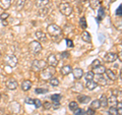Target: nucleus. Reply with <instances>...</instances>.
Listing matches in <instances>:
<instances>
[{"label":"nucleus","instance_id":"nucleus-23","mask_svg":"<svg viewBox=\"0 0 122 115\" xmlns=\"http://www.w3.org/2000/svg\"><path fill=\"white\" fill-rule=\"evenodd\" d=\"M81 39H82V41L86 42V43H91L92 37H91V35H90V33L86 31V32H83V33L81 34Z\"/></svg>","mask_w":122,"mask_h":115},{"label":"nucleus","instance_id":"nucleus-31","mask_svg":"<svg viewBox=\"0 0 122 115\" xmlns=\"http://www.w3.org/2000/svg\"><path fill=\"white\" fill-rule=\"evenodd\" d=\"M49 83H50V85L53 86V87L59 86V79L56 78H51L50 79H49Z\"/></svg>","mask_w":122,"mask_h":115},{"label":"nucleus","instance_id":"nucleus-37","mask_svg":"<svg viewBox=\"0 0 122 115\" xmlns=\"http://www.w3.org/2000/svg\"><path fill=\"white\" fill-rule=\"evenodd\" d=\"M116 106H117L116 109H117L118 115H122V103H121V102H118Z\"/></svg>","mask_w":122,"mask_h":115},{"label":"nucleus","instance_id":"nucleus-44","mask_svg":"<svg viewBox=\"0 0 122 115\" xmlns=\"http://www.w3.org/2000/svg\"><path fill=\"white\" fill-rule=\"evenodd\" d=\"M86 115H95V110H93V109H91V108H89L86 110Z\"/></svg>","mask_w":122,"mask_h":115},{"label":"nucleus","instance_id":"nucleus-26","mask_svg":"<svg viewBox=\"0 0 122 115\" xmlns=\"http://www.w3.org/2000/svg\"><path fill=\"white\" fill-rule=\"evenodd\" d=\"M61 95L59 94H54V95H52L51 96V100L53 101V103L54 104H59V102L61 101Z\"/></svg>","mask_w":122,"mask_h":115},{"label":"nucleus","instance_id":"nucleus-38","mask_svg":"<svg viewBox=\"0 0 122 115\" xmlns=\"http://www.w3.org/2000/svg\"><path fill=\"white\" fill-rule=\"evenodd\" d=\"M74 115H85V110L81 108H76L74 110Z\"/></svg>","mask_w":122,"mask_h":115},{"label":"nucleus","instance_id":"nucleus-53","mask_svg":"<svg viewBox=\"0 0 122 115\" xmlns=\"http://www.w3.org/2000/svg\"><path fill=\"white\" fill-rule=\"evenodd\" d=\"M2 115H9V114H4V113H3V114H2Z\"/></svg>","mask_w":122,"mask_h":115},{"label":"nucleus","instance_id":"nucleus-46","mask_svg":"<svg viewBox=\"0 0 122 115\" xmlns=\"http://www.w3.org/2000/svg\"><path fill=\"white\" fill-rule=\"evenodd\" d=\"M25 103L26 104H34V100L33 99H30V98H26L25 99Z\"/></svg>","mask_w":122,"mask_h":115},{"label":"nucleus","instance_id":"nucleus-19","mask_svg":"<svg viewBox=\"0 0 122 115\" xmlns=\"http://www.w3.org/2000/svg\"><path fill=\"white\" fill-rule=\"evenodd\" d=\"M32 86H33V84H32V82H30V80H24V82H22V84H21V89H22V91L26 92V91L30 90Z\"/></svg>","mask_w":122,"mask_h":115},{"label":"nucleus","instance_id":"nucleus-8","mask_svg":"<svg viewBox=\"0 0 122 115\" xmlns=\"http://www.w3.org/2000/svg\"><path fill=\"white\" fill-rule=\"evenodd\" d=\"M46 62H47V64L50 65V66L55 67V66H57V64H58V59H57V57H56L55 54H50L48 56Z\"/></svg>","mask_w":122,"mask_h":115},{"label":"nucleus","instance_id":"nucleus-48","mask_svg":"<svg viewBox=\"0 0 122 115\" xmlns=\"http://www.w3.org/2000/svg\"><path fill=\"white\" fill-rule=\"evenodd\" d=\"M119 59H120V60H122V53H121V52L119 53Z\"/></svg>","mask_w":122,"mask_h":115},{"label":"nucleus","instance_id":"nucleus-39","mask_svg":"<svg viewBox=\"0 0 122 115\" xmlns=\"http://www.w3.org/2000/svg\"><path fill=\"white\" fill-rule=\"evenodd\" d=\"M8 17H9V14L7 13V12H3V13H1V15H0V20H1L2 21H6Z\"/></svg>","mask_w":122,"mask_h":115},{"label":"nucleus","instance_id":"nucleus-21","mask_svg":"<svg viewBox=\"0 0 122 115\" xmlns=\"http://www.w3.org/2000/svg\"><path fill=\"white\" fill-rule=\"evenodd\" d=\"M77 100H78L79 103H81V104H86V103H89L91 101V97L90 96H86V95L79 96V97L77 98Z\"/></svg>","mask_w":122,"mask_h":115},{"label":"nucleus","instance_id":"nucleus-45","mask_svg":"<svg viewBox=\"0 0 122 115\" xmlns=\"http://www.w3.org/2000/svg\"><path fill=\"white\" fill-rule=\"evenodd\" d=\"M66 44H67V46H68V47H70V48H72V47H73V43H72V41L71 40H66Z\"/></svg>","mask_w":122,"mask_h":115},{"label":"nucleus","instance_id":"nucleus-2","mask_svg":"<svg viewBox=\"0 0 122 115\" xmlns=\"http://www.w3.org/2000/svg\"><path fill=\"white\" fill-rule=\"evenodd\" d=\"M47 66H48V64L45 60H34L33 63H32V69L35 72L42 71Z\"/></svg>","mask_w":122,"mask_h":115},{"label":"nucleus","instance_id":"nucleus-40","mask_svg":"<svg viewBox=\"0 0 122 115\" xmlns=\"http://www.w3.org/2000/svg\"><path fill=\"white\" fill-rule=\"evenodd\" d=\"M34 105L36 106V108H40V107H42V102L39 99H35L34 100Z\"/></svg>","mask_w":122,"mask_h":115},{"label":"nucleus","instance_id":"nucleus-20","mask_svg":"<svg viewBox=\"0 0 122 115\" xmlns=\"http://www.w3.org/2000/svg\"><path fill=\"white\" fill-rule=\"evenodd\" d=\"M12 0H0V7L2 9H8L11 5Z\"/></svg>","mask_w":122,"mask_h":115},{"label":"nucleus","instance_id":"nucleus-42","mask_svg":"<svg viewBox=\"0 0 122 115\" xmlns=\"http://www.w3.org/2000/svg\"><path fill=\"white\" fill-rule=\"evenodd\" d=\"M60 56L62 57V58H64V59H67V58H69V52H66V51H64V52H62L60 54Z\"/></svg>","mask_w":122,"mask_h":115},{"label":"nucleus","instance_id":"nucleus-47","mask_svg":"<svg viewBox=\"0 0 122 115\" xmlns=\"http://www.w3.org/2000/svg\"><path fill=\"white\" fill-rule=\"evenodd\" d=\"M116 14H117V15H119V16H121V15H122V13H121V5L117 8V10H116Z\"/></svg>","mask_w":122,"mask_h":115},{"label":"nucleus","instance_id":"nucleus-29","mask_svg":"<svg viewBox=\"0 0 122 115\" xmlns=\"http://www.w3.org/2000/svg\"><path fill=\"white\" fill-rule=\"evenodd\" d=\"M49 4V0H36V5L38 7H44Z\"/></svg>","mask_w":122,"mask_h":115},{"label":"nucleus","instance_id":"nucleus-16","mask_svg":"<svg viewBox=\"0 0 122 115\" xmlns=\"http://www.w3.org/2000/svg\"><path fill=\"white\" fill-rule=\"evenodd\" d=\"M97 87H98V83L95 82L94 79H92V80H86V88L87 90H94V89H96Z\"/></svg>","mask_w":122,"mask_h":115},{"label":"nucleus","instance_id":"nucleus-22","mask_svg":"<svg viewBox=\"0 0 122 115\" xmlns=\"http://www.w3.org/2000/svg\"><path fill=\"white\" fill-rule=\"evenodd\" d=\"M25 0H15V8L17 10H21L25 7Z\"/></svg>","mask_w":122,"mask_h":115},{"label":"nucleus","instance_id":"nucleus-35","mask_svg":"<svg viewBox=\"0 0 122 115\" xmlns=\"http://www.w3.org/2000/svg\"><path fill=\"white\" fill-rule=\"evenodd\" d=\"M35 93L36 94H46L48 93V90L47 89H41V88H37L35 90Z\"/></svg>","mask_w":122,"mask_h":115},{"label":"nucleus","instance_id":"nucleus-14","mask_svg":"<svg viewBox=\"0 0 122 115\" xmlns=\"http://www.w3.org/2000/svg\"><path fill=\"white\" fill-rule=\"evenodd\" d=\"M72 74H73L74 78L76 79H81L82 76H83V70L81 69V68H74V69H72Z\"/></svg>","mask_w":122,"mask_h":115},{"label":"nucleus","instance_id":"nucleus-50","mask_svg":"<svg viewBox=\"0 0 122 115\" xmlns=\"http://www.w3.org/2000/svg\"><path fill=\"white\" fill-rule=\"evenodd\" d=\"M2 114H3V113H2V111H1V110H0V115H2Z\"/></svg>","mask_w":122,"mask_h":115},{"label":"nucleus","instance_id":"nucleus-12","mask_svg":"<svg viewBox=\"0 0 122 115\" xmlns=\"http://www.w3.org/2000/svg\"><path fill=\"white\" fill-rule=\"evenodd\" d=\"M105 71H106V67L104 66V65H99V66L97 67H95L93 68V72H94V74H98V75H103L105 73Z\"/></svg>","mask_w":122,"mask_h":115},{"label":"nucleus","instance_id":"nucleus-9","mask_svg":"<svg viewBox=\"0 0 122 115\" xmlns=\"http://www.w3.org/2000/svg\"><path fill=\"white\" fill-rule=\"evenodd\" d=\"M117 58H118V55L116 54V53L110 52V53H107V54L105 55L104 60L106 61V62H108V63H111V62H114V61H116Z\"/></svg>","mask_w":122,"mask_h":115},{"label":"nucleus","instance_id":"nucleus-25","mask_svg":"<svg viewBox=\"0 0 122 115\" xmlns=\"http://www.w3.org/2000/svg\"><path fill=\"white\" fill-rule=\"evenodd\" d=\"M89 2H90V5L93 9L98 8L101 4V0H89Z\"/></svg>","mask_w":122,"mask_h":115},{"label":"nucleus","instance_id":"nucleus-15","mask_svg":"<svg viewBox=\"0 0 122 115\" xmlns=\"http://www.w3.org/2000/svg\"><path fill=\"white\" fill-rule=\"evenodd\" d=\"M118 103V100H117V97H115V96H110V97L107 99V104H108V106L110 107H116Z\"/></svg>","mask_w":122,"mask_h":115},{"label":"nucleus","instance_id":"nucleus-43","mask_svg":"<svg viewBox=\"0 0 122 115\" xmlns=\"http://www.w3.org/2000/svg\"><path fill=\"white\" fill-rule=\"evenodd\" d=\"M43 106H44V108H45L46 110H49V109H51L52 104H51L50 102H45L44 104H43Z\"/></svg>","mask_w":122,"mask_h":115},{"label":"nucleus","instance_id":"nucleus-10","mask_svg":"<svg viewBox=\"0 0 122 115\" xmlns=\"http://www.w3.org/2000/svg\"><path fill=\"white\" fill-rule=\"evenodd\" d=\"M35 36L37 38L38 42H42V43H45L47 42V36L44 32H41V31H38V32L35 33Z\"/></svg>","mask_w":122,"mask_h":115},{"label":"nucleus","instance_id":"nucleus-24","mask_svg":"<svg viewBox=\"0 0 122 115\" xmlns=\"http://www.w3.org/2000/svg\"><path fill=\"white\" fill-rule=\"evenodd\" d=\"M104 16H105V9H104V7H103V6H100V8H99V10H98V15H97L98 21L103 20Z\"/></svg>","mask_w":122,"mask_h":115},{"label":"nucleus","instance_id":"nucleus-52","mask_svg":"<svg viewBox=\"0 0 122 115\" xmlns=\"http://www.w3.org/2000/svg\"><path fill=\"white\" fill-rule=\"evenodd\" d=\"M1 55H2V54H1V51H0V58H1Z\"/></svg>","mask_w":122,"mask_h":115},{"label":"nucleus","instance_id":"nucleus-51","mask_svg":"<svg viewBox=\"0 0 122 115\" xmlns=\"http://www.w3.org/2000/svg\"><path fill=\"white\" fill-rule=\"evenodd\" d=\"M110 1H111V2H114V1H116V0H110Z\"/></svg>","mask_w":122,"mask_h":115},{"label":"nucleus","instance_id":"nucleus-41","mask_svg":"<svg viewBox=\"0 0 122 115\" xmlns=\"http://www.w3.org/2000/svg\"><path fill=\"white\" fill-rule=\"evenodd\" d=\"M99 65H101V61L99 60V59H96V60H94V61H93V63H92V67L95 68V67L99 66Z\"/></svg>","mask_w":122,"mask_h":115},{"label":"nucleus","instance_id":"nucleus-11","mask_svg":"<svg viewBox=\"0 0 122 115\" xmlns=\"http://www.w3.org/2000/svg\"><path fill=\"white\" fill-rule=\"evenodd\" d=\"M17 86H18V84L14 78H9L6 82V87H7V89H9V90H15L17 88Z\"/></svg>","mask_w":122,"mask_h":115},{"label":"nucleus","instance_id":"nucleus-33","mask_svg":"<svg viewBox=\"0 0 122 115\" xmlns=\"http://www.w3.org/2000/svg\"><path fill=\"white\" fill-rule=\"evenodd\" d=\"M94 78H95V74H94L93 71H89V72H86V73L85 74L86 80H92V79H94Z\"/></svg>","mask_w":122,"mask_h":115},{"label":"nucleus","instance_id":"nucleus-5","mask_svg":"<svg viewBox=\"0 0 122 115\" xmlns=\"http://www.w3.org/2000/svg\"><path fill=\"white\" fill-rule=\"evenodd\" d=\"M59 10L60 12L68 16V15H70L72 12H73V8H72V6L69 4V3L67 2H64V3H61L59 5Z\"/></svg>","mask_w":122,"mask_h":115},{"label":"nucleus","instance_id":"nucleus-28","mask_svg":"<svg viewBox=\"0 0 122 115\" xmlns=\"http://www.w3.org/2000/svg\"><path fill=\"white\" fill-rule=\"evenodd\" d=\"M99 101H100V105L101 107H103V108H105V107L108 106V104H107V97L104 95H102L100 99H99Z\"/></svg>","mask_w":122,"mask_h":115},{"label":"nucleus","instance_id":"nucleus-30","mask_svg":"<svg viewBox=\"0 0 122 115\" xmlns=\"http://www.w3.org/2000/svg\"><path fill=\"white\" fill-rule=\"evenodd\" d=\"M99 84H100L101 86H107V85H108V82H107V79H106L103 75H99L98 85H99Z\"/></svg>","mask_w":122,"mask_h":115},{"label":"nucleus","instance_id":"nucleus-27","mask_svg":"<svg viewBox=\"0 0 122 115\" xmlns=\"http://www.w3.org/2000/svg\"><path fill=\"white\" fill-rule=\"evenodd\" d=\"M91 109H93V110H98L99 108H101V105H100V101L99 100H94L93 102H92V104H91V107H90Z\"/></svg>","mask_w":122,"mask_h":115},{"label":"nucleus","instance_id":"nucleus-18","mask_svg":"<svg viewBox=\"0 0 122 115\" xmlns=\"http://www.w3.org/2000/svg\"><path fill=\"white\" fill-rule=\"evenodd\" d=\"M72 71V67L70 65H64V66L60 69V73L62 75H67Z\"/></svg>","mask_w":122,"mask_h":115},{"label":"nucleus","instance_id":"nucleus-4","mask_svg":"<svg viewBox=\"0 0 122 115\" xmlns=\"http://www.w3.org/2000/svg\"><path fill=\"white\" fill-rule=\"evenodd\" d=\"M29 49L32 54L36 55V54H39V53L42 51V45L40 42L38 41H32L29 44Z\"/></svg>","mask_w":122,"mask_h":115},{"label":"nucleus","instance_id":"nucleus-1","mask_svg":"<svg viewBox=\"0 0 122 115\" xmlns=\"http://www.w3.org/2000/svg\"><path fill=\"white\" fill-rule=\"evenodd\" d=\"M47 32L50 36H52L53 38H57V37H60L61 34H62V31H61V29L59 28L57 25H49L48 28H47Z\"/></svg>","mask_w":122,"mask_h":115},{"label":"nucleus","instance_id":"nucleus-36","mask_svg":"<svg viewBox=\"0 0 122 115\" xmlns=\"http://www.w3.org/2000/svg\"><path fill=\"white\" fill-rule=\"evenodd\" d=\"M108 112H109L110 115H118V112H117L116 107H110Z\"/></svg>","mask_w":122,"mask_h":115},{"label":"nucleus","instance_id":"nucleus-6","mask_svg":"<svg viewBox=\"0 0 122 115\" xmlns=\"http://www.w3.org/2000/svg\"><path fill=\"white\" fill-rule=\"evenodd\" d=\"M4 62H5L6 65H8L9 67L13 68V67H15L17 65L18 60H17V58H16V56H15V55L8 54V55H6L4 57Z\"/></svg>","mask_w":122,"mask_h":115},{"label":"nucleus","instance_id":"nucleus-32","mask_svg":"<svg viewBox=\"0 0 122 115\" xmlns=\"http://www.w3.org/2000/svg\"><path fill=\"white\" fill-rule=\"evenodd\" d=\"M79 26H81V28H82V29H86V26H87V24H86V17L81 16V18H79Z\"/></svg>","mask_w":122,"mask_h":115},{"label":"nucleus","instance_id":"nucleus-17","mask_svg":"<svg viewBox=\"0 0 122 115\" xmlns=\"http://www.w3.org/2000/svg\"><path fill=\"white\" fill-rule=\"evenodd\" d=\"M105 73L107 75V78H108L110 80H116L117 79V74L111 69H106Z\"/></svg>","mask_w":122,"mask_h":115},{"label":"nucleus","instance_id":"nucleus-54","mask_svg":"<svg viewBox=\"0 0 122 115\" xmlns=\"http://www.w3.org/2000/svg\"><path fill=\"white\" fill-rule=\"evenodd\" d=\"M0 101H1V95H0Z\"/></svg>","mask_w":122,"mask_h":115},{"label":"nucleus","instance_id":"nucleus-34","mask_svg":"<svg viewBox=\"0 0 122 115\" xmlns=\"http://www.w3.org/2000/svg\"><path fill=\"white\" fill-rule=\"evenodd\" d=\"M68 107H69V109H70L71 111H74L76 108H78V105H77V103L73 101V102H70V103H69Z\"/></svg>","mask_w":122,"mask_h":115},{"label":"nucleus","instance_id":"nucleus-3","mask_svg":"<svg viewBox=\"0 0 122 115\" xmlns=\"http://www.w3.org/2000/svg\"><path fill=\"white\" fill-rule=\"evenodd\" d=\"M56 73V70H55V67H52V66H47L41 71V78L43 79H50L51 78H53V75Z\"/></svg>","mask_w":122,"mask_h":115},{"label":"nucleus","instance_id":"nucleus-7","mask_svg":"<svg viewBox=\"0 0 122 115\" xmlns=\"http://www.w3.org/2000/svg\"><path fill=\"white\" fill-rule=\"evenodd\" d=\"M51 8H52V5H51V4L46 5V6H44V7H41V8L39 9V11H38V14H39L41 17H45V16H47L48 13L50 12Z\"/></svg>","mask_w":122,"mask_h":115},{"label":"nucleus","instance_id":"nucleus-49","mask_svg":"<svg viewBox=\"0 0 122 115\" xmlns=\"http://www.w3.org/2000/svg\"><path fill=\"white\" fill-rule=\"evenodd\" d=\"M81 1L82 3H86V2H87V1H89V0H81Z\"/></svg>","mask_w":122,"mask_h":115},{"label":"nucleus","instance_id":"nucleus-13","mask_svg":"<svg viewBox=\"0 0 122 115\" xmlns=\"http://www.w3.org/2000/svg\"><path fill=\"white\" fill-rule=\"evenodd\" d=\"M10 107V110L12 111V113L14 114H17V113H20V103H17V102H12L11 104L9 105Z\"/></svg>","mask_w":122,"mask_h":115}]
</instances>
